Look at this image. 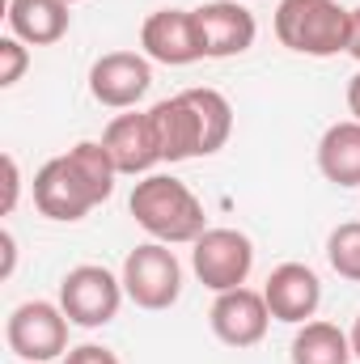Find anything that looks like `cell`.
I'll return each instance as SVG.
<instances>
[{
	"label": "cell",
	"instance_id": "cell-11",
	"mask_svg": "<svg viewBox=\"0 0 360 364\" xmlns=\"http://www.w3.org/2000/svg\"><path fill=\"white\" fill-rule=\"evenodd\" d=\"M144 114H149V127H153L162 161L179 166V161H191V157H203V127H199V114H195L186 90L153 102Z\"/></svg>",
	"mask_w": 360,
	"mask_h": 364
},
{
	"label": "cell",
	"instance_id": "cell-2",
	"mask_svg": "<svg viewBox=\"0 0 360 364\" xmlns=\"http://www.w3.org/2000/svg\"><path fill=\"white\" fill-rule=\"evenodd\" d=\"M348 26H352V9H344L339 0H280L275 4V38L297 55L331 60L348 51Z\"/></svg>",
	"mask_w": 360,
	"mask_h": 364
},
{
	"label": "cell",
	"instance_id": "cell-10",
	"mask_svg": "<svg viewBox=\"0 0 360 364\" xmlns=\"http://www.w3.org/2000/svg\"><path fill=\"white\" fill-rule=\"evenodd\" d=\"M34 208H38L47 220H64V225L90 216L93 208H97L93 191L85 186V178L77 174V166L68 161V153H64V157H51V161L34 174Z\"/></svg>",
	"mask_w": 360,
	"mask_h": 364
},
{
	"label": "cell",
	"instance_id": "cell-19",
	"mask_svg": "<svg viewBox=\"0 0 360 364\" xmlns=\"http://www.w3.org/2000/svg\"><path fill=\"white\" fill-rule=\"evenodd\" d=\"M327 263L335 267V275L360 284V220H348V225L331 229V237H327Z\"/></svg>",
	"mask_w": 360,
	"mask_h": 364
},
{
	"label": "cell",
	"instance_id": "cell-21",
	"mask_svg": "<svg viewBox=\"0 0 360 364\" xmlns=\"http://www.w3.org/2000/svg\"><path fill=\"white\" fill-rule=\"evenodd\" d=\"M64 364H119V356L102 343H81V348H68Z\"/></svg>",
	"mask_w": 360,
	"mask_h": 364
},
{
	"label": "cell",
	"instance_id": "cell-13",
	"mask_svg": "<svg viewBox=\"0 0 360 364\" xmlns=\"http://www.w3.org/2000/svg\"><path fill=\"white\" fill-rule=\"evenodd\" d=\"M263 296H268V309L275 322H288V326H301L318 314L322 305V279L314 267L305 263H280L263 284Z\"/></svg>",
	"mask_w": 360,
	"mask_h": 364
},
{
	"label": "cell",
	"instance_id": "cell-4",
	"mask_svg": "<svg viewBox=\"0 0 360 364\" xmlns=\"http://www.w3.org/2000/svg\"><path fill=\"white\" fill-rule=\"evenodd\" d=\"M123 296H127L123 279L106 267H97V263H81L60 279V309L68 314L73 326H85V331L115 322Z\"/></svg>",
	"mask_w": 360,
	"mask_h": 364
},
{
	"label": "cell",
	"instance_id": "cell-12",
	"mask_svg": "<svg viewBox=\"0 0 360 364\" xmlns=\"http://www.w3.org/2000/svg\"><path fill=\"white\" fill-rule=\"evenodd\" d=\"M140 47H144L149 60L170 64V68L203 60V47H199V30H195V13L191 9H157V13H149L144 26H140Z\"/></svg>",
	"mask_w": 360,
	"mask_h": 364
},
{
	"label": "cell",
	"instance_id": "cell-14",
	"mask_svg": "<svg viewBox=\"0 0 360 364\" xmlns=\"http://www.w3.org/2000/svg\"><path fill=\"white\" fill-rule=\"evenodd\" d=\"M110 161L119 174H149L162 153H157V140H153V127H149V114H115L106 136H102Z\"/></svg>",
	"mask_w": 360,
	"mask_h": 364
},
{
	"label": "cell",
	"instance_id": "cell-6",
	"mask_svg": "<svg viewBox=\"0 0 360 364\" xmlns=\"http://www.w3.org/2000/svg\"><path fill=\"white\" fill-rule=\"evenodd\" d=\"M191 267L199 275L203 288L212 292H229L242 288L255 272V242L238 229H203L199 242H191Z\"/></svg>",
	"mask_w": 360,
	"mask_h": 364
},
{
	"label": "cell",
	"instance_id": "cell-3",
	"mask_svg": "<svg viewBox=\"0 0 360 364\" xmlns=\"http://www.w3.org/2000/svg\"><path fill=\"white\" fill-rule=\"evenodd\" d=\"M123 292L140 309H170L182 296V263L166 242H144L123 259Z\"/></svg>",
	"mask_w": 360,
	"mask_h": 364
},
{
	"label": "cell",
	"instance_id": "cell-1",
	"mask_svg": "<svg viewBox=\"0 0 360 364\" xmlns=\"http://www.w3.org/2000/svg\"><path fill=\"white\" fill-rule=\"evenodd\" d=\"M127 208H132L136 225L153 242H166V246L199 242L208 229V216H203V203L195 199V191L170 174H149L144 182H136Z\"/></svg>",
	"mask_w": 360,
	"mask_h": 364
},
{
	"label": "cell",
	"instance_id": "cell-25",
	"mask_svg": "<svg viewBox=\"0 0 360 364\" xmlns=\"http://www.w3.org/2000/svg\"><path fill=\"white\" fill-rule=\"evenodd\" d=\"M352 356L360 360V318H356V326H352Z\"/></svg>",
	"mask_w": 360,
	"mask_h": 364
},
{
	"label": "cell",
	"instance_id": "cell-8",
	"mask_svg": "<svg viewBox=\"0 0 360 364\" xmlns=\"http://www.w3.org/2000/svg\"><path fill=\"white\" fill-rule=\"evenodd\" d=\"M208 322H212V335L221 343H229V348H255V343H263V335H268V326H271L268 296L255 292V288H246V284L229 288V292H216Z\"/></svg>",
	"mask_w": 360,
	"mask_h": 364
},
{
	"label": "cell",
	"instance_id": "cell-17",
	"mask_svg": "<svg viewBox=\"0 0 360 364\" xmlns=\"http://www.w3.org/2000/svg\"><path fill=\"white\" fill-rule=\"evenodd\" d=\"M292 364H352V335H344L335 322H301L288 348Z\"/></svg>",
	"mask_w": 360,
	"mask_h": 364
},
{
	"label": "cell",
	"instance_id": "cell-20",
	"mask_svg": "<svg viewBox=\"0 0 360 364\" xmlns=\"http://www.w3.org/2000/svg\"><path fill=\"white\" fill-rule=\"evenodd\" d=\"M26 64H30L26 43H21V38H13V34H9V38H0V85H4V90L21 81Z\"/></svg>",
	"mask_w": 360,
	"mask_h": 364
},
{
	"label": "cell",
	"instance_id": "cell-15",
	"mask_svg": "<svg viewBox=\"0 0 360 364\" xmlns=\"http://www.w3.org/2000/svg\"><path fill=\"white\" fill-rule=\"evenodd\" d=\"M68 0H9V30L30 47H51L68 34Z\"/></svg>",
	"mask_w": 360,
	"mask_h": 364
},
{
	"label": "cell",
	"instance_id": "cell-27",
	"mask_svg": "<svg viewBox=\"0 0 360 364\" xmlns=\"http://www.w3.org/2000/svg\"><path fill=\"white\" fill-rule=\"evenodd\" d=\"M242 4H246V0H242Z\"/></svg>",
	"mask_w": 360,
	"mask_h": 364
},
{
	"label": "cell",
	"instance_id": "cell-16",
	"mask_svg": "<svg viewBox=\"0 0 360 364\" xmlns=\"http://www.w3.org/2000/svg\"><path fill=\"white\" fill-rule=\"evenodd\" d=\"M318 170L335 186H360V123H331L318 140Z\"/></svg>",
	"mask_w": 360,
	"mask_h": 364
},
{
	"label": "cell",
	"instance_id": "cell-9",
	"mask_svg": "<svg viewBox=\"0 0 360 364\" xmlns=\"http://www.w3.org/2000/svg\"><path fill=\"white\" fill-rule=\"evenodd\" d=\"M149 85H153V64H149V55H136V51H106L90 68L93 102L110 106V110L136 106L149 93Z\"/></svg>",
	"mask_w": 360,
	"mask_h": 364
},
{
	"label": "cell",
	"instance_id": "cell-18",
	"mask_svg": "<svg viewBox=\"0 0 360 364\" xmlns=\"http://www.w3.org/2000/svg\"><path fill=\"white\" fill-rule=\"evenodd\" d=\"M195 114H199V127H203V157L221 153L229 132H233V106L221 90H186Z\"/></svg>",
	"mask_w": 360,
	"mask_h": 364
},
{
	"label": "cell",
	"instance_id": "cell-24",
	"mask_svg": "<svg viewBox=\"0 0 360 364\" xmlns=\"http://www.w3.org/2000/svg\"><path fill=\"white\" fill-rule=\"evenodd\" d=\"M348 110H352V119L360 123V73L348 81Z\"/></svg>",
	"mask_w": 360,
	"mask_h": 364
},
{
	"label": "cell",
	"instance_id": "cell-22",
	"mask_svg": "<svg viewBox=\"0 0 360 364\" xmlns=\"http://www.w3.org/2000/svg\"><path fill=\"white\" fill-rule=\"evenodd\" d=\"M17 191H21V174H17V161H13V157H4V208H0L4 216H9V212L17 208Z\"/></svg>",
	"mask_w": 360,
	"mask_h": 364
},
{
	"label": "cell",
	"instance_id": "cell-23",
	"mask_svg": "<svg viewBox=\"0 0 360 364\" xmlns=\"http://www.w3.org/2000/svg\"><path fill=\"white\" fill-rule=\"evenodd\" d=\"M348 55L360 60V9H352V26H348Z\"/></svg>",
	"mask_w": 360,
	"mask_h": 364
},
{
	"label": "cell",
	"instance_id": "cell-26",
	"mask_svg": "<svg viewBox=\"0 0 360 364\" xmlns=\"http://www.w3.org/2000/svg\"><path fill=\"white\" fill-rule=\"evenodd\" d=\"M68 4H77V0H68Z\"/></svg>",
	"mask_w": 360,
	"mask_h": 364
},
{
	"label": "cell",
	"instance_id": "cell-7",
	"mask_svg": "<svg viewBox=\"0 0 360 364\" xmlns=\"http://www.w3.org/2000/svg\"><path fill=\"white\" fill-rule=\"evenodd\" d=\"M191 13H195L203 60H229V55H242V51L255 47L259 21L242 0H208Z\"/></svg>",
	"mask_w": 360,
	"mask_h": 364
},
{
	"label": "cell",
	"instance_id": "cell-5",
	"mask_svg": "<svg viewBox=\"0 0 360 364\" xmlns=\"http://www.w3.org/2000/svg\"><path fill=\"white\" fill-rule=\"evenodd\" d=\"M4 339L26 364H47L68 356V314L51 301H26L9 314Z\"/></svg>",
	"mask_w": 360,
	"mask_h": 364
}]
</instances>
